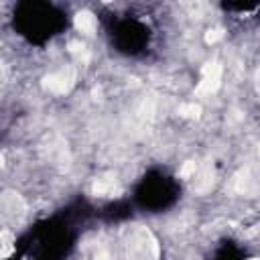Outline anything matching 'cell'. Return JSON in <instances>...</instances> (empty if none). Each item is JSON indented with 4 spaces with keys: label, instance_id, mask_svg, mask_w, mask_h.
<instances>
[{
    "label": "cell",
    "instance_id": "cell-7",
    "mask_svg": "<svg viewBox=\"0 0 260 260\" xmlns=\"http://www.w3.org/2000/svg\"><path fill=\"white\" fill-rule=\"evenodd\" d=\"M67 47H69V53H71V55H75V57L81 59V61H87L89 55H87V49H85L83 43H79V41H71Z\"/></svg>",
    "mask_w": 260,
    "mask_h": 260
},
{
    "label": "cell",
    "instance_id": "cell-11",
    "mask_svg": "<svg viewBox=\"0 0 260 260\" xmlns=\"http://www.w3.org/2000/svg\"><path fill=\"white\" fill-rule=\"evenodd\" d=\"M250 260H260V258H250Z\"/></svg>",
    "mask_w": 260,
    "mask_h": 260
},
{
    "label": "cell",
    "instance_id": "cell-2",
    "mask_svg": "<svg viewBox=\"0 0 260 260\" xmlns=\"http://www.w3.org/2000/svg\"><path fill=\"white\" fill-rule=\"evenodd\" d=\"M221 75H223V69L217 61H207L201 69V77H199V83L195 87V91L199 95H211L219 89L221 85Z\"/></svg>",
    "mask_w": 260,
    "mask_h": 260
},
{
    "label": "cell",
    "instance_id": "cell-5",
    "mask_svg": "<svg viewBox=\"0 0 260 260\" xmlns=\"http://www.w3.org/2000/svg\"><path fill=\"white\" fill-rule=\"evenodd\" d=\"M12 252H14V238L8 230H2V234H0V258L6 260Z\"/></svg>",
    "mask_w": 260,
    "mask_h": 260
},
{
    "label": "cell",
    "instance_id": "cell-9",
    "mask_svg": "<svg viewBox=\"0 0 260 260\" xmlns=\"http://www.w3.org/2000/svg\"><path fill=\"white\" fill-rule=\"evenodd\" d=\"M195 173H197V165H195V162H191V160H187V162L181 167V171H179L181 179H185V181H189L191 177H195Z\"/></svg>",
    "mask_w": 260,
    "mask_h": 260
},
{
    "label": "cell",
    "instance_id": "cell-6",
    "mask_svg": "<svg viewBox=\"0 0 260 260\" xmlns=\"http://www.w3.org/2000/svg\"><path fill=\"white\" fill-rule=\"evenodd\" d=\"M199 114H201V106L195 102L179 106V116H183V118H199Z\"/></svg>",
    "mask_w": 260,
    "mask_h": 260
},
{
    "label": "cell",
    "instance_id": "cell-4",
    "mask_svg": "<svg viewBox=\"0 0 260 260\" xmlns=\"http://www.w3.org/2000/svg\"><path fill=\"white\" fill-rule=\"evenodd\" d=\"M114 191H116V181L112 179H98L93 183V193L100 197H110L114 195Z\"/></svg>",
    "mask_w": 260,
    "mask_h": 260
},
{
    "label": "cell",
    "instance_id": "cell-3",
    "mask_svg": "<svg viewBox=\"0 0 260 260\" xmlns=\"http://www.w3.org/2000/svg\"><path fill=\"white\" fill-rule=\"evenodd\" d=\"M73 24H75V28L79 30V32H83V35H93L95 32V28H98V18L93 16V12H89V10H79L75 16H73Z\"/></svg>",
    "mask_w": 260,
    "mask_h": 260
},
{
    "label": "cell",
    "instance_id": "cell-10",
    "mask_svg": "<svg viewBox=\"0 0 260 260\" xmlns=\"http://www.w3.org/2000/svg\"><path fill=\"white\" fill-rule=\"evenodd\" d=\"M223 39V28H209L207 32H205V43L207 45H215L217 41H221Z\"/></svg>",
    "mask_w": 260,
    "mask_h": 260
},
{
    "label": "cell",
    "instance_id": "cell-8",
    "mask_svg": "<svg viewBox=\"0 0 260 260\" xmlns=\"http://www.w3.org/2000/svg\"><path fill=\"white\" fill-rule=\"evenodd\" d=\"M211 183H213V179H211V175H209V171H205V173H201L199 175V179H197V183H195V191L197 193H203V191H207L209 187H211Z\"/></svg>",
    "mask_w": 260,
    "mask_h": 260
},
{
    "label": "cell",
    "instance_id": "cell-1",
    "mask_svg": "<svg viewBox=\"0 0 260 260\" xmlns=\"http://www.w3.org/2000/svg\"><path fill=\"white\" fill-rule=\"evenodd\" d=\"M75 69L73 67H61L49 75L43 77V87L51 93H57V95H63L67 91H71V87L75 85Z\"/></svg>",
    "mask_w": 260,
    "mask_h": 260
}]
</instances>
